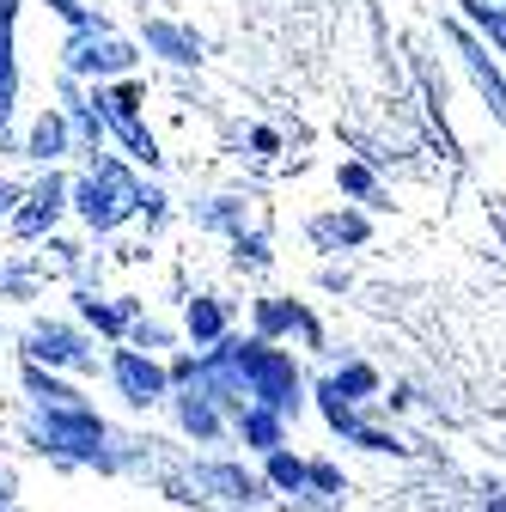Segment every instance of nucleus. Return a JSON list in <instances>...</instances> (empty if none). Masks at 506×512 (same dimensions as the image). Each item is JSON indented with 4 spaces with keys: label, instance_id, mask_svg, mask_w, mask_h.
<instances>
[{
    "label": "nucleus",
    "instance_id": "4",
    "mask_svg": "<svg viewBox=\"0 0 506 512\" xmlns=\"http://www.w3.org/2000/svg\"><path fill=\"white\" fill-rule=\"evenodd\" d=\"M31 153H37V159H55V153H61V116H37V128H31Z\"/></svg>",
    "mask_w": 506,
    "mask_h": 512
},
{
    "label": "nucleus",
    "instance_id": "10",
    "mask_svg": "<svg viewBox=\"0 0 506 512\" xmlns=\"http://www.w3.org/2000/svg\"><path fill=\"white\" fill-rule=\"evenodd\" d=\"M488 512H506V500H494V506H488Z\"/></svg>",
    "mask_w": 506,
    "mask_h": 512
},
{
    "label": "nucleus",
    "instance_id": "6",
    "mask_svg": "<svg viewBox=\"0 0 506 512\" xmlns=\"http://www.w3.org/2000/svg\"><path fill=\"white\" fill-rule=\"evenodd\" d=\"M464 7H470V19H476L500 49H506V13H500V7H476V0H464Z\"/></svg>",
    "mask_w": 506,
    "mask_h": 512
},
{
    "label": "nucleus",
    "instance_id": "3",
    "mask_svg": "<svg viewBox=\"0 0 506 512\" xmlns=\"http://www.w3.org/2000/svg\"><path fill=\"white\" fill-rule=\"evenodd\" d=\"M464 55H470V68H476V86L488 92V104H494V110H500V122H506V86H500V74L488 68V55H482L476 43H464Z\"/></svg>",
    "mask_w": 506,
    "mask_h": 512
},
{
    "label": "nucleus",
    "instance_id": "9",
    "mask_svg": "<svg viewBox=\"0 0 506 512\" xmlns=\"http://www.w3.org/2000/svg\"><path fill=\"white\" fill-rule=\"evenodd\" d=\"M7 202H13V189H0V208H7Z\"/></svg>",
    "mask_w": 506,
    "mask_h": 512
},
{
    "label": "nucleus",
    "instance_id": "1",
    "mask_svg": "<svg viewBox=\"0 0 506 512\" xmlns=\"http://www.w3.org/2000/svg\"><path fill=\"white\" fill-rule=\"evenodd\" d=\"M129 208H135V183L122 177L116 165H104V196H98L92 183H80V214H86L92 226H116Z\"/></svg>",
    "mask_w": 506,
    "mask_h": 512
},
{
    "label": "nucleus",
    "instance_id": "8",
    "mask_svg": "<svg viewBox=\"0 0 506 512\" xmlns=\"http://www.w3.org/2000/svg\"><path fill=\"white\" fill-rule=\"evenodd\" d=\"M299 476H305V470H299L293 458H275V482H293V488H299Z\"/></svg>",
    "mask_w": 506,
    "mask_h": 512
},
{
    "label": "nucleus",
    "instance_id": "2",
    "mask_svg": "<svg viewBox=\"0 0 506 512\" xmlns=\"http://www.w3.org/2000/svg\"><path fill=\"white\" fill-rule=\"evenodd\" d=\"M116 378H122V391H129L135 403L159 397V366H147V360H135V354H116Z\"/></svg>",
    "mask_w": 506,
    "mask_h": 512
},
{
    "label": "nucleus",
    "instance_id": "5",
    "mask_svg": "<svg viewBox=\"0 0 506 512\" xmlns=\"http://www.w3.org/2000/svg\"><path fill=\"white\" fill-rule=\"evenodd\" d=\"M55 202H61V183H43V189H37V208H31V214H19V232H37V226H43V214H55Z\"/></svg>",
    "mask_w": 506,
    "mask_h": 512
},
{
    "label": "nucleus",
    "instance_id": "7",
    "mask_svg": "<svg viewBox=\"0 0 506 512\" xmlns=\"http://www.w3.org/2000/svg\"><path fill=\"white\" fill-rule=\"evenodd\" d=\"M189 330H196V336H214V330H220V311H214V305H196V311H189Z\"/></svg>",
    "mask_w": 506,
    "mask_h": 512
}]
</instances>
